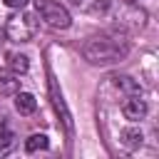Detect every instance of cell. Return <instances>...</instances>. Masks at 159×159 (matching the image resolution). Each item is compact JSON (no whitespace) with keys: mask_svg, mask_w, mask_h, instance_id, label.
Returning <instances> with one entry per match:
<instances>
[{"mask_svg":"<svg viewBox=\"0 0 159 159\" xmlns=\"http://www.w3.org/2000/svg\"><path fill=\"white\" fill-rule=\"evenodd\" d=\"M107 10H109V0H97V2L89 7L92 15H97V12H107Z\"/></svg>","mask_w":159,"mask_h":159,"instance_id":"4fadbf2b","label":"cell"},{"mask_svg":"<svg viewBox=\"0 0 159 159\" xmlns=\"http://www.w3.org/2000/svg\"><path fill=\"white\" fill-rule=\"evenodd\" d=\"M35 10H37V15H40L50 27H55V30H65V27L72 25V17H70L67 7L60 5V2H55V0H35Z\"/></svg>","mask_w":159,"mask_h":159,"instance_id":"3957f363","label":"cell"},{"mask_svg":"<svg viewBox=\"0 0 159 159\" xmlns=\"http://www.w3.org/2000/svg\"><path fill=\"white\" fill-rule=\"evenodd\" d=\"M50 147V139L45 137V134H32V137H27L25 139V152H40V149H47Z\"/></svg>","mask_w":159,"mask_h":159,"instance_id":"30bf717a","label":"cell"},{"mask_svg":"<svg viewBox=\"0 0 159 159\" xmlns=\"http://www.w3.org/2000/svg\"><path fill=\"white\" fill-rule=\"evenodd\" d=\"M20 87V80L12 70H0V94H15Z\"/></svg>","mask_w":159,"mask_h":159,"instance_id":"8992f818","label":"cell"},{"mask_svg":"<svg viewBox=\"0 0 159 159\" xmlns=\"http://www.w3.org/2000/svg\"><path fill=\"white\" fill-rule=\"evenodd\" d=\"M15 109H17L20 114H32V112L37 109V99H35L30 92H20V94L15 97Z\"/></svg>","mask_w":159,"mask_h":159,"instance_id":"52a82bcc","label":"cell"},{"mask_svg":"<svg viewBox=\"0 0 159 159\" xmlns=\"http://www.w3.org/2000/svg\"><path fill=\"white\" fill-rule=\"evenodd\" d=\"M2 2H5L7 7H15V10H22V7H25V5L30 2V0H2Z\"/></svg>","mask_w":159,"mask_h":159,"instance_id":"5bb4252c","label":"cell"},{"mask_svg":"<svg viewBox=\"0 0 159 159\" xmlns=\"http://www.w3.org/2000/svg\"><path fill=\"white\" fill-rule=\"evenodd\" d=\"M124 2H127V5H137L139 0H124Z\"/></svg>","mask_w":159,"mask_h":159,"instance_id":"9a60e30c","label":"cell"},{"mask_svg":"<svg viewBox=\"0 0 159 159\" xmlns=\"http://www.w3.org/2000/svg\"><path fill=\"white\" fill-rule=\"evenodd\" d=\"M122 114L129 122H142L147 117V99H142V94H127L122 102Z\"/></svg>","mask_w":159,"mask_h":159,"instance_id":"277c9868","label":"cell"},{"mask_svg":"<svg viewBox=\"0 0 159 159\" xmlns=\"http://www.w3.org/2000/svg\"><path fill=\"white\" fill-rule=\"evenodd\" d=\"M50 87H52V102H55V109L62 114V122H65L67 132H72V117H70V112H67V107H65V102H62V94H57V87H55V82H52Z\"/></svg>","mask_w":159,"mask_h":159,"instance_id":"9c48e42d","label":"cell"},{"mask_svg":"<svg viewBox=\"0 0 159 159\" xmlns=\"http://www.w3.org/2000/svg\"><path fill=\"white\" fill-rule=\"evenodd\" d=\"M7 67H10L15 75H25V72L30 70V60H27V55L10 52V55H7Z\"/></svg>","mask_w":159,"mask_h":159,"instance_id":"ba28073f","label":"cell"},{"mask_svg":"<svg viewBox=\"0 0 159 159\" xmlns=\"http://www.w3.org/2000/svg\"><path fill=\"white\" fill-rule=\"evenodd\" d=\"M0 42H2V35H0Z\"/></svg>","mask_w":159,"mask_h":159,"instance_id":"e0dca14e","label":"cell"},{"mask_svg":"<svg viewBox=\"0 0 159 159\" xmlns=\"http://www.w3.org/2000/svg\"><path fill=\"white\" fill-rule=\"evenodd\" d=\"M72 2H75V5H80V2H82V0H72Z\"/></svg>","mask_w":159,"mask_h":159,"instance_id":"2e32d148","label":"cell"},{"mask_svg":"<svg viewBox=\"0 0 159 159\" xmlns=\"http://www.w3.org/2000/svg\"><path fill=\"white\" fill-rule=\"evenodd\" d=\"M10 144H12V132L5 124H0V152H5Z\"/></svg>","mask_w":159,"mask_h":159,"instance_id":"7c38bea8","label":"cell"},{"mask_svg":"<svg viewBox=\"0 0 159 159\" xmlns=\"http://www.w3.org/2000/svg\"><path fill=\"white\" fill-rule=\"evenodd\" d=\"M142 139H144V137H142L139 129H124V132H122V142H124V147H129V149L139 147Z\"/></svg>","mask_w":159,"mask_h":159,"instance_id":"8fae6325","label":"cell"},{"mask_svg":"<svg viewBox=\"0 0 159 159\" xmlns=\"http://www.w3.org/2000/svg\"><path fill=\"white\" fill-rule=\"evenodd\" d=\"M127 52H129V40L124 35H117V32L94 35V37H89L82 45V55L92 65H112V62H119V60L127 57Z\"/></svg>","mask_w":159,"mask_h":159,"instance_id":"6da1fadb","label":"cell"},{"mask_svg":"<svg viewBox=\"0 0 159 159\" xmlns=\"http://www.w3.org/2000/svg\"><path fill=\"white\" fill-rule=\"evenodd\" d=\"M112 84H114L119 92H124V94H142V87H139L137 80H132L129 75H117V77H112Z\"/></svg>","mask_w":159,"mask_h":159,"instance_id":"5b68a950","label":"cell"},{"mask_svg":"<svg viewBox=\"0 0 159 159\" xmlns=\"http://www.w3.org/2000/svg\"><path fill=\"white\" fill-rule=\"evenodd\" d=\"M37 27H40L37 15H32V12H15L5 22V35L12 42H30L35 37Z\"/></svg>","mask_w":159,"mask_h":159,"instance_id":"7a4b0ae2","label":"cell"}]
</instances>
